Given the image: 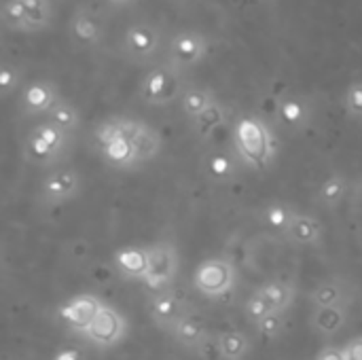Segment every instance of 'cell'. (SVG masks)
<instances>
[{"label": "cell", "instance_id": "6da1fadb", "mask_svg": "<svg viewBox=\"0 0 362 360\" xmlns=\"http://www.w3.org/2000/svg\"><path fill=\"white\" fill-rule=\"evenodd\" d=\"M233 151L242 166L265 170L274 163L278 142L272 127L257 115H240L233 125Z\"/></svg>", "mask_w": 362, "mask_h": 360}, {"label": "cell", "instance_id": "7a4b0ae2", "mask_svg": "<svg viewBox=\"0 0 362 360\" xmlns=\"http://www.w3.org/2000/svg\"><path fill=\"white\" fill-rule=\"evenodd\" d=\"M93 140L100 157L115 170H136L140 168L136 149L125 129V117H115L102 121L93 129Z\"/></svg>", "mask_w": 362, "mask_h": 360}, {"label": "cell", "instance_id": "3957f363", "mask_svg": "<svg viewBox=\"0 0 362 360\" xmlns=\"http://www.w3.org/2000/svg\"><path fill=\"white\" fill-rule=\"evenodd\" d=\"M68 146H70V136L59 132L49 121H42L30 127V132L25 134L21 144V155L30 166L51 168L66 159Z\"/></svg>", "mask_w": 362, "mask_h": 360}, {"label": "cell", "instance_id": "277c9868", "mask_svg": "<svg viewBox=\"0 0 362 360\" xmlns=\"http://www.w3.org/2000/svg\"><path fill=\"white\" fill-rule=\"evenodd\" d=\"M185 91V72L168 62L153 66L140 81V100L148 106H168L176 100L180 102Z\"/></svg>", "mask_w": 362, "mask_h": 360}, {"label": "cell", "instance_id": "5b68a950", "mask_svg": "<svg viewBox=\"0 0 362 360\" xmlns=\"http://www.w3.org/2000/svg\"><path fill=\"white\" fill-rule=\"evenodd\" d=\"M235 284L238 269L227 257H210L202 261L193 272V289L208 299H221L229 295Z\"/></svg>", "mask_w": 362, "mask_h": 360}, {"label": "cell", "instance_id": "8992f818", "mask_svg": "<svg viewBox=\"0 0 362 360\" xmlns=\"http://www.w3.org/2000/svg\"><path fill=\"white\" fill-rule=\"evenodd\" d=\"M146 252H148V274L144 284L153 291L172 289L180 267V255L176 244L170 240H161L146 246Z\"/></svg>", "mask_w": 362, "mask_h": 360}, {"label": "cell", "instance_id": "52a82bcc", "mask_svg": "<svg viewBox=\"0 0 362 360\" xmlns=\"http://www.w3.org/2000/svg\"><path fill=\"white\" fill-rule=\"evenodd\" d=\"M208 38L197 30H182L170 38L168 45V64L178 68L180 72L197 68L208 55Z\"/></svg>", "mask_w": 362, "mask_h": 360}, {"label": "cell", "instance_id": "ba28073f", "mask_svg": "<svg viewBox=\"0 0 362 360\" xmlns=\"http://www.w3.org/2000/svg\"><path fill=\"white\" fill-rule=\"evenodd\" d=\"M83 191V178L74 168H57L51 170L38 191V202L45 208H57L70 199H74Z\"/></svg>", "mask_w": 362, "mask_h": 360}, {"label": "cell", "instance_id": "9c48e42d", "mask_svg": "<svg viewBox=\"0 0 362 360\" xmlns=\"http://www.w3.org/2000/svg\"><path fill=\"white\" fill-rule=\"evenodd\" d=\"M127 320L125 316L115 310L104 306L100 310V314L95 316V320L89 325V329L85 333H81L91 346L100 348V350H110L115 346H119L125 337H127Z\"/></svg>", "mask_w": 362, "mask_h": 360}, {"label": "cell", "instance_id": "30bf717a", "mask_svg": "<svg viewBox=\"0 0 362 360\" xmlns=\"http://www.w3.org/2000/svg\"><path fill=\"white\" fill-rule=\"evenodd\" d=\"M161 45V32L151 21H136L125 30L123 55L134 64L148 62Z\"/></svg>", "mask_w": 362, "mask_h": 360}, {"label": "cell", "instance_id": "8fae6325", "mask_svg": "<svg viewBox=\"0 0 362 360\" xmlns=\"http://www.w3.org/2000/svg\"><path fill=\"white\" fill-rule=\"evenodd\" d=\"M312 117H314V108L310 100L301 93L286 91L276 102V119L286 132L293 134L305 132L312 123Z\"/></svg>", "mask_w": 362, "mask_h": 360}, {"label": "cell", "instance_id": "7c38bea8", "mask_svg": "<svg viewBox=\"0 0 362 360\" xmlns=\"http://www.w3.org/2000/svg\"><path fill=\"white\" fill-rule=\"evenodd\" d=\"M148 316L153 320V325L165 333H172V329L176 327V323L189 312L180 299V295L172 289H165V291H157L148 303Z\"/></svg>", "mask_w": 362, "mask_h": 360}, {"label": "cell", "instance_id": "4fadbf2b", "mask_svg": "<svg viewBox=\"0 0 362 360\" xmlns=\"http://www.w3.org/2000/svg\"><path fill=\"white\" fill-rule=\"evenodd\" d=\"M59 89L53 81H32L23 87L19 95V110L23 117H36V115H47L57 102H59Z\"/></svg>", "mask_w": 362, "mask_h": 360}, {"label": "cell", "instance_id": "5bb4252c", "mask_svg": "<svg viewBox=\"0 0 362 360\" xmlns=\"http://www.w3.org/2000/svg\"><path fill=\"white\" fill-rule=\"evenodd\" d=\"M102 301L95 297V295H89V293H83V295H76L72 299H68L62 308H59V316L64 323H68L74 331L78 333H85L89 329V325L95 320V316L100 314L102 310Z\"/></svg>", "mask_w": 362, "mask_h": 360}, {"label": "cell", "instance_id": "9a60e30c", "mask_svg": "<svg viewBox=\"0 0 362 360\" xmlns=\"http://www.w3.org/2000/svg\"><path fill=\"white\" fill-rule=\"evenodd\" d=\"M125 129H127L129 140H132V144L136 149L140 166L153 161L159 155L163 142H161V136H159L157 129H153L151 125H146L140 119H127V117H125Z\"/></svg>", "mask_w": 362, "mask_h": 360}, {"label": "cell", "instance_id": "2e32d148", "mask_svg": "<svg viewBox=\"0 0 362 360\" xmlns=\"http://www.w3.org/2000/svg\"><path fill=\"white\" fill-rule=\"evenodd\" d=\"M68 30H70L72 40L83 47H95L104 40V23L87 6H78L72 13Z\"/></svg>", "mask_w": 362, "mask_h": 360}, {"label": "cell", "instance_id": "e0dca14e", "mask_svg": "<svg viewBox=\"0 0 362 360\" xmlns=\"http://www.w3.org/2000/svg\"><path fill=\"white\" fill-rule=\"evenodd\" d=\"M112 265L117 274L125 280H146L148 274V252L142 246H125L112 252Z\"/></svg>", "mask_w": 362, "mask_h": 360}, {"label": "cell", "instance_id": "ac0fdd59", "mask_svg": "<svg viewBox=\"0 0 362 360\" xmlns=\"http://www.w3.org/2000/svg\"><path fill=\"white\" fill-rule=\"evenodd\" d=\"M240 166L242 161L235 155V151H227V149H214L206 153L202 161L204 174L214 182H231L238 176Z\"/></svg>", "mask_w": 362, "mask_h": 360}, {"label": "cell", "instance_id": "d6986e66", "mask_svg": "<svg viewBox=\"0 0 362 360\" xmlns=\"http://www.w3.org/2000/svg\"><path fill=\"white\" fill-rule=\"evenodd\" d=\"M322 233H325V229H322V225H320V221L316 216L297 212V216L293 219L291 227L282 236L293 246L312 248V246H318L322 242Z\"/></svg>", "mask_w": 362, "mask_h": 360}, {"label": "cell", "instance_id": "ffe728a7", "mask_svg": "<svg viewBox=\"0 0 362 360\" xmlns=\"http://www.w3.org/2000/svg\"><path fill=\"white\" fill-rule=\"evenodd\" d=\"M348 318H350L348 306L314 308L310 314V327L320 337H333L348 325Z\"/></svg>", "mask_w": 362, "mask_h": 360}, {"label": "cell", "instance_id": "44dd1931", "mask_svg": "<svg viewBox=\"0 0 362 360\" xmlns=\"http://www.w3.org/2000/svg\"><path fill=\"white\" fill-rule=\"evenodd\" d=\"M350 286L344 278H329L316 284L310 293V301L314 308H333V306H348Z\"/></svg>", "mask_w": 362, "mask_h": 360}, {"label": "cell", "instance_id": "7402d4cb", "mask_svg": "<svg viewBox=\"0 0 362 360\" xmlns=\"http://www.w3.org/2000/svg\"><path fill=\"white\" fill-rule=\"evenodd\" d=\"M172 339L178 344V346H182V348H187V350H197V348H202L204 344H206V339H208V331H206V325L195 316V314H191V312H187L178 323H176V327L172 329Z\"/></svg>", "mask_w": 362, "mask_h": 360}, {"label": "cell", "instance_id": "603a6c76", "mask_svg": "<svg viewBox=\"0 0 362 360\" xmlns=\"http://www.w3.org/2000/svg\"><path fill=\"white\" fill-rule=\"evenodd\" d=\"M350 180L344 176V174H331L320 187H318V193H316V204L325 210H335L344 199L346 195L350 193Z\"/></svg>", "mask_w": 362, "mask_h": 360}, {"label": "cell", "instance_id": "cb8c5ba5", "mask_svg": "<svg viewBox=\"0 0 362 360\" xmlns=\"http://www.w3.org/2000/svg\"><path fill=\"white\" fill-rule=\"evenodd\" d=\"M259 291L263 293V297L269 301V306L276 310V312H288L291 306L295 303V297H297V286L293 282H286V280H267L265 284L259 286Z\"/></svg>", "mask_w": 362, "mask_h": 360}, {"label": "cell", "instance_id": "d4e9b609", "mask_svg": "<svg viewBox=\"0 0 362 360\" xmlns=\"http://www.w3.org/2000/svg\"><path fill=\"white\" fill-rule=\"evenodd\" d=\"M216 352L221 360H246L250 354V339L242 331H225L216 337Z\"/></svg>", "mask_w": 362, "mask_h": 360}, {"label": "cell", "instance_id": "484cf974", "mask_svg": "<svg viewBox=\"0 0 362 360\" xmlns=\"http://www.w3.org/2000/svg\"><path fill=\"white\" fill-rule=\"evenodd\" d=\"M47 121L51 123V125H55L59 132H64L66 136H74L76 134V129L81 127V112H78V108L72 104V102H68V100H59L49 112H47Z\"/></svg>", "mask_w": 362, "mask_h": 360}, {"label": "cell", "instance_id": "4316f807", "mask_svg": "<svg viewBox=\"0 0 362 360\" xmlns=\"http://www.w3.org/2000/svg\"><path fill=\"white\" fill-rule=\"evenodd\" d=\"M216 102L218 98L210 87H187V91L180 98V110L193 121Z\"/></svg>", "mask_w": 362, "mask_h": 360}, {"label": "cell", "instance_id": "83f0119b", "mask_svg": "<svg viewBox=\"0 0 362 360\" xmlns=\"http://www.w3.org/2000/svg\"><path fill=\"white\" fill-rule=\"evenodd\" d=\"M225 121H227V108H225V104L216 102V104H212L208 110H204L199 117H195V119L191 121L193 134H195L199 140H208L218 127L225 125Z\"/></svg>", "mask_w": 362, "mask_h": 360}, {"label": "cell", "instance_id": "f1b7e54d", "mask_svg": "<svg viewBox=\"0 0 362 360\" xmlns=\"http://www.w3.org/2000/svg\"><path fill=\"white\" fill-rule=\"evenodd\" d=\"M261 216H263V223L267 227L284 233L291 227L293 219L297 216V210L291 204H286V202H272V204H267L263 208V214Z\"/></svg>", "mask_w": 362, "mask_h": 360}, {"label": "cell", "instance_id": "f546056e", "mask_svg": "<svg viewBox=\"0 0 362 360\" xmlns=\"http://www.w3.org/2000/svg\"><path fill=\"white\" fill-rule=\"evenodd\" d=\"M25 15H28V21H30V28L32 32H42L51 25L53 21V4L49 0H19Z\"/></svg>", "mask_w": 362, "mask_h": 360}, {"label": "cell", "instance_id": "4dcf8cb0", "mask_svg": "<svg viewBox=\"0 0 362 360\" xmlns=\"http://www.w3.org/2000/svg\"><path fill=\"white\" fill-rule=\"evenodd\" d=\"M0 17H2L4 28L11 30V32H32L28 15H25V11H23L19 0H6L2 4Z\"/></svg>", "mask_w": 362, "mask_h": 360}, {"label": "cell", "instance_id": "1f68e13d", "mask_svg": "<svg viewBox=\"0 0 362 360\" xmlns=\"http://www.w3.org/2000/svg\"><path fill=\"white\" fill-rule=\"evenodd\" d=\"M274 312V308L269 306V301L263 297V293L257 289L255 293L248 295V299L244 301V316L248 318V323H252L255 327Z\"/></svg>", "mask_w": 362, "mask_h": 360}, {"label": "cell", "instance_id": "d6a6232c", "mask_svg": "<svg viewBox=\"0 0 362 360\" xmlns=\"http://www.w3.org/2000/svg\"><path fill=\"white\" fill-rule=\"evenodd\" d=\"M286 312H272L269 316H265L259 325H257V333L261 335V337H265V339H269V342H274V339H278L280 335H284V331H286V316H284Z\"/></svg>", "mask_w": 362, "mask_h": 360}, {"label": "cell", "instance_id": "836d02e7", "mask_svg": "<svg viewBox=\"0 0 362 360\" xmlns=\"http://www.w3.org/2000/svg\"><path fill=\"white\" fill-rule=\"evenodd\" d=\"M344 108L350 119L362 121V81H352L344 93Z\"/></svg>", "mask_w": 362, "mask_h": 360}, {"label": "cell", "instance_id": "e575fe53", "mask_svg": "<svg viewBox=\"0 0 362 360\" xmlns=\"http://www.w3.org/2000/svg\"><path fill=\"white\" fill-rule=\"evenodd\" d=\"M21 79H23V70L19 66H13V64H2V70H0V91L4 98H8L13 91L19 89L21 85Z\"/></svg>", "mask_w": 362, "mask_h": 360}, {"label": "cell", "instance_id": "d590c367", "mask_svg": "<svg viewBox=\"0 0 362 360\" xmlns=\"http://www.w3.org/2000/svg\"><path fill=\"white\" fill-rule=\"evenodd\" d=\"M341 350H344V356H346V360H362V335L354 337V339H350Z\"/></svg>", "mask_w": 362, "mask_h": 360}, {"label": "cell", "instance_id": "8d00e7d4", "mask_svg": "<svg viewBox=\"0 0 362 360\" xmlns=\"http://www.w3.org/2000/svg\"><path fill=\"white\" fill-rule=\"evenodd\" d=\"M316 360H346V356H344V350H341V348L327 346V348H322V350L316 354Z\"/></svg>", "mask_w": 362, "mask_h": 360}, {"label": "cell", "instance_id": "74e56055", "mask_svg": "<svg viewBox=\"0 0 362 360\" xmlns=\"http://www.w3.org/2000/svg\"><path fill=\"white\" fill-rule=\"evenodd\" d=\"M129 2H134V0H108V4H112V6H125Z\"/></svg>", "mask_w": 362, "mask_h": 360}, {"label": "cell", "instance_id": "f35d334b", "mask_svg": "<svg viewBox=\"0 0 362 360\" xmlns=\"http://www.w3.org/2000/svg\"><path fill=\"white\" fill-rule=\"evenodd\" d=\"M354 193H356V195H362V178L354 185Z\"/></svg>", "mask_w": 362, "mask_h": 360}, {"label": "cell", "instance_id": "ab89813d", "mask_svg": "<svg viewBox=\"0 0 362 360\" xmlns=\"http://www.w3.org/2000/svg\"><path fill=\"white\" fill-rule=\"evenodd\" d=\"M49 2H51V4H55V2H57V0H49Z\"/></svg>", "mask_w": 362, "mask_h": 360}, {"label": "cell", "instance_id": "60d3db41", "mask_svg": "<svg viewBox=\"0 0 362 360\" xmlns=\"http://www.w3.org/2000/svg\"><path fill=\"white\" fill-rule=\"evenodd\" d=\"M261 2H269V0H261Z\"/></svg>", "mask_w": 362, "mask_h": 360}]
</instances>
